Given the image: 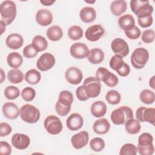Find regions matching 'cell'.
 Returning a JSON list of instances; mask_svg holds the SVG:
<instances>
[{"instance_id":"cb8c5ba5","label":"cell","mask_w":155,"mask_h":155,"mask_svg":"<svg viewBox=\"0 0 155 155\" xmlns=\"http://www.w3.org/2000/svg\"><path fill=\"white\" fill-rule=\"evenodd\" d=\"M110 8L111 13L114 16H119L126 12L127 9V4L124 0L113 1L111 3Z\"/></svg>"},{"instance_id":"f5cc1de1","label":"cell","mask_w":155,"mask_h":155,"mask_svg":"<svg viewBox=\"0 0 155 155\" xmlns=\"http://www.w3.org/2000/svg\"><path fill=\"white\" fill-rule=\"evenodd\" d=\"M116 72L120 76H122V77L127 76L130 73V66L128 65V64H127L124 62L122 66L118 70H117Z\"/></svg>"},{"instance_id":"4fadbf2b","label":"cell","mask_w":155,"mask_h":155,"mask_svg":"<svg viewBox=\"0 0 155 155\" xmlns=\"http://www.w3.org/2000/svg\"><path fill=\"white\" fill-rule=\"evenodd\" d=\"M65 78L69 84L78 85L81 82L83 78V74L81 70L78 67H71L65 71Z\"/></svg>"},{"instance_id":"e575fe53","label":"cell","mask_w":155,"mask_h":155,"mask_svg":"<svg viewBox=\"0 0 155 155\" xmlns=\"http://www.w3.org/2000/svg\"><path fill=\"white\" fill-rule=\"evenodd\" d=\"M58 101L63 105L71 106L73 102V94L68 90H62L59 94Z\"/></svg>"},{"instance_id":"7a4b0ae2","label":"cell","mask_w":155,"mask_h":155,"mask_svg":"<svg viewBox=\"0 0 155 155\" xmlns=\"http://www.w3.org/2000/svg\"><path fill=\"white\" fill-rule=\"evenodd\" d=\"M115 125H124L127 121L133 118V110L128 106H122L113 111L110 116Z\"/></svg>"},{"instance_id":"7402d4cb","label":"cell","mask_w":155,"mask_h":155,"mask_svg":"<svg viewBox=\"0 0 155 155\" xmlns=\"http://www.w3.org/2000/svg\"><path fill=\"white\" fill-rule=\"evenodd\" d=\"M79 17L84 22L91 23L96 18V10L93 7H85L80 10Z\"/></svg>"},{"instance_id":"d6a6232c","label":"cell","mask_w":155,"mask_h":155,"mask_svg":"<svg viewBox=\"0 0 155 155\" xmlns=\"http://www.w3.org/2000/svg\"><path fill=\"white\" fill-rule=\"evenodd\" d=\"M139 99L145 104H151L155 101V94L150 90L145 89L140 93Z\"/></svg>"},{"instance_id":"52a82bcc","label":"cell","mask_w":155,"mask_h":155,"mask_svg":"<svg viewBox=\"0 0 155 155\" xmlns=\"http://www.w3.org/2000/svg\"><path fill=\"white\" fill-rule=\"evenodd\" d=\"M96 78L109 87H114L118 84V78L105 67H99L96 72Z\"/></svg>"},{"instance_id":"3957f363","label":"cell","mask_w":155,"mask_h":155,"mask_svg":"<svg viewBox=\"0 0 155 155\" xmlns=\"http://www.w3.org/2000/svg\"><path fill=\"white\" fill-rule=\"evenodd\" d=\"M130 4L131 11L137 18L151 15L153 12V7L148 1L132 0Z\"/></svg>"},{"instance_id":"9a60e30c","label":"cell","mask_w":155,"mask_h":155,"mask_svg":"<svg viewBox=\"0 0 155 155\" xmlns=\"http://www.w3.org/2000/svg\"><path fill=\"white\" fill-rule=\"evenodd\" d=\"M89 140V134L86 131H81L71 137L72 146L77 150L81 149L85 147Z\"/></svg>"},{"instance_id":"8d00e7d4","label":"cell","mask_w":155,"mask_h":155,"mask_svg":"<svg viewBox=\"0 0 155 155\" xmlns=\"http://www.w3.org/2000/svg\"><path fill=\"white\" fill-rule=\"evenodd\" d=\"M105 99L110 104L117 105L120 102L121 96L117 91L115 90H110L107 93Z\"/></svg>"},{"instance_id":"603a6c76","label":"cell","mask_w":155,"mask_h":155,"mask_svg":"<svg viewBox=\"0 0 155 155\" xmlns=\"http://www.w3.org/2000/svg\"><path fill=\"white\" fill-rule=\"evenodd\" d=\"M107 110L106 104L102 101H97L92 104L90 107L91 114L95 117H101L104 116Z\"/></svg>"},{"instance_id":"2e32d148","label":"cell","mask_w":155,"mask_h":155,"mask_svg":"<svg viewBox=\"0 0 155 155\" xmlns=\"http://www.w3.org/2000/svg\"><path fill=\"white\" fill-rule=\"evenodd\" d=\"M11 142L15 148L22 150L28 148L30 143V139L26 134L15 133L12 136Z\"/></svg>"},{"instance_id":"4316f807","label":"cell","mask_w":155,"mask_h":155,"mask_svg":"<svg viewBox=\"0 0 155 155\" xmlns=\"http://www.w3.org/2000/svg\"><path fill=\"white\" fill-rule=\"evenodd\" d=\"M46 35L50 41H58L62 38L63 31L59 26L52 25L47 30Z\"/></svg>"},{"instance_id":"f546056e","label":"cell","mask_w":155,"mask_h":155,"mask_svg":"<svg viewBox=\"0 0 155 155\" xmlns=\"http://www.w3.org/2000/svg\"><path fill=\"white\" fill-rule=\"evenodd\" d=\"M24 76L22 71L17 68L10 70L7 73V79L12 84H19L22 82Z\"/></svg>"},{"instance_id":"7bdbcfd3","label":"cell","mask_w":155,"mask_h":155,"mask_svg":"<svg viewBox=\"0 0 155 155\" xmlns=\"http://www.w3.org/2000/svg\"><path fill=\"white\" fill-rule=\"evenodd\" d=\"M155 33L153 29H147L144 30L141 35L142 41L146 44H150L154 40Z\"/></svg>"},{"instance_id":"9f6ffc18","label":"cell","mask_w":155,"mask_h":155,"mask_svg":"<svg viewBox=\"0 0 155 155\" xmlns=\"http://www.w3.org/2000/svg\"><path fill=\"white\" fill-rule=\"evenodd\" d=\"M1 35H2L3 34V33H4V31L5 30V27H6V25L5 24V23L3 22V21H2L1 20Z\"/></svg>"},{"instance_id":"ab89813d","label":"cell","mask_w":155,"mask_h":155,"mask_svg":"<svg viewBox=\"0 0 155 155\" xmlns=\"http://www.w3.org/2000/svg\"><path fill=\"white\" fill-rule=\"evenodd\" d=\"M137 148L133 143H125L120 148V155H136Z\"/></svg>"},{"instance_id":"d590c367","label":"cell","mask_w":155,"mask_h":155,"mask_svg":"<svg viewBox=\"0 0 155 155\" xmlns=\"http://www.w3.org/2000/svg\"><path fill=\"white\" fill-rule=\"evenodd\" d=\"M83 30L78 25L71 26L68 30V36L70 39L73 41L80 39L83 36Z\"/></svg>"},{"instance_id":"6da1fadb","label":"cell","mask_w":155,"mask_h":155,"mask_svg":"<svg viewBox=\"0 0 155 155\" xmlns=\"http://www.w3.org/2000/svg\"><path fill=\"white\" fill-rule=\"evenodd\" d=\"M0 13L1 21L6 25H10L16 16L17 9L15 3L9 0L2 2L0 5Z\"/></svg>"},{"instance_id":"8fae6325","label":"cell","mask_w":155,"mask_h":155,"mask_svg":"<svg viewBox=\"0 0 155 155\" xmlns=\"http://www.w3.org/2000/svg\"><path fill=\"white\" fill-rule=\"evenodd\" d=\"M111 48L115 54L119 55L122 58L127 56L130 51L127 42L120 38H115L112 41Z\"/></svg>"},{"instance_id":"9c48e42d","label":"cell","mask_w":155,"mask_h":155,"mask_svg":"<svg viewBox=\"0 0 155 155\" xmlns=\"http://www.w3.org/2000/svg\"><path fill=\"white\" fill-rule=\"evenodd\" d=\"M136 117L139 122H147L154 125L155 108L140 107L136 110Z\"/></svg>"},{"instance_id":"bcb514c9","label":"cell","mask_w":155,"mask_h":155,"mask_svg":"<svg viewBox=\"0 0 155 155\" xmlns=\"http://www.w3.org/2000/svg\"><path fill=\"white\" fill-rule=\"evenodd\" d=\"M125 35L130 39L132 40H134V39H138L141 34V31L137 27V26H134L133 28L127 30V31H124Z\"/></svg>"},{"instance_id":"83f0119b","label":"cell","mask_w":155,"mask_h":155,"mask_svg":"<svg viewBox=\"0 0 155 155\" xmlns=\"http://www.w3.org/2000/svg\"><path fill=\"white\" fill-rule=\"evenodd\" d=\"M23 59L22 56L18 52H12L7 57L8 65L13 68H19L22 64Z\"/></svg>"},{"instance_id":"f907efd6","label":"cell","mask_w":155,"mask_h":155,"mask_svg":"<svg viewBox=\"0 0 155 155\" xmlns=\"http://www.w3.org/2000/svg\"><path fill=\"white\" fill-rule=\"evenodd\" d=\"M1 154L2 155H9L12 153V147L10 144L5 141H1Z\"/></svg>"},{"instance_id":"db71d44e","label":"cell","mask_w":155,"mask_h":155,"mask_svg":"<svg viewBox=\"0 0 155 155\" xmlns=\"http://www.w3.org/2000/svg\"><path fill=\"white\" fill-rule=\"evenodd\" d=\"M40 2L45 6H50L55 2V1H48V0H44L40 1Z\"/></svg>"},{"instance_id":"836d02e7","label":"cell","mask_w":155,"mask_h":155,"mask_svg":"<svg viewBox=\"0 0 155 155\" xmlns=\"http://www.w3.org/2000/svg\"><path fill=\"white\" fill-rule=\"evenodd\" d=\"M153 137L149 133H143L138 137L137 147H147L153 145Z\"/></svg>"},{"instance_id":"d4e9b609","label":"cell","mask_w":155,"mask_h":155,"mask_svg":"<svg viewBox=\"0 0 155 155\" xmlns=\"http://www.w3.org/2000/svg\"><path fill=\"white\" fill-rule=\"evenodd\" d=\"M87 59L88 61L93 64H99L104 59V53L100 48H92L89 50Z\"/></svg>"},{"instance_id":"6f0895ef","label":"cell","mask_w":155,"mask_h":155,"mask_svg":"<svg viewBox=\"0 0 155 155\" xmlns=\"http://www.w3.org/2000/svg\"><path fill=\"white\" fill-rule=\"evenodd\" d=\"M1 82L2 83L3 81H4V79H5V73H4V71L2 68H1Z\"/></svg>"},{"instance_id":"8992f818","label":"cell","mask_w":155,"mask_h":155,"mask_svg":"<svg viewBox=\"0 0 155 155\" xmlns=\"http://www.w3.org/2000/svg\"><path fill=\"white\" fill-rule=\"evenodd\" d=\"M83 85L88 98L97 97L101 93V84L96 77H88L84 81Z\"/></svg>"},{"instance_id":"1f68e13d","label":"cell","mask_w":155,"mask_h":155,"mask_svg":"<svg viewBox=\"0 0 155 155\" xmlns=\"http://www.w3.org/2000/svg\"><path fill=\"white\" fill-rule=\"evenodd\" d=\"M125 128L128 133L130 134H135L140 131L141 125L137 119L132 118L127 121L125 124Z\"/></svg>"},{"instance_id":"ba28073f","label":"cell","mask_w":155,"mask_h":155,"mask_svg":"<svg viewBox=\"0 0 155 155\" xmlns=\"http://www.w3.org/2000/svg\"><path fill=\"white\" fill-rule=\"evenodd\" d=\"M44 126L47 133L52 135L59 134L63 128L61 119L54 115H49L44 120Z\"/></svg>"},{"instance_id":"277c9868","label":"cell","mask_w":155,"mask_h":155,"mask_svg":"<svg viewBox=\"0 0 155 155\" xmlns=\"http://www.w3.org/2000/svg\"><path fill=\"white\" fill-rule=\"evenodd\" d=\"M19 115L23 121L28 124L36 123L40 119L39 109L31 104L22 105L19 110Z\"/></svg>"},{"instance_id":"f6af8a7d","label":"cell","mask_w":155,"mask_h":155,"mask_svg":"<svg viewBox=\"0 0 155 155\" xmlns=\"http://www.w3.org/2000/svg\"><path fill=\"white\" fill-rule=\"evenodd\" d=\"M38 51L33 47L32 44L26 45L22 51L23 56L28 59H31L35 57L38 54Z\"/></svg>"},{"instance_id":"30bf717a","label":"cell","mask_w":155,"mask_h":155,"mask_svg":"<svg viewBox=\"0 0 155 155\" xmlns=\"http://www.w3.org/2000/svg\"><path fill=\"white\" fill-rule=\"evenodd\" d=\"M55 62V58L51 53H45L37 60L36 67L40 71H46L50 70L54 65Z\"/></svg>"},{"instance_id":"11a10c76","label":"cell","mask_w":155,"mask_h":155,"mask_svg":"<svg viewBox=\"0 0 155 155\" xmlns=\"http://www.w3.org/2000/svg\"><path fill=\"white\" fill-rule=\"evenodd\" d=\"M154 78H155V76H153L149 81V85L153 90L155 89V80H154Z\"/></svg>"},{"instance_id":"b9f144b4","label":"cell","mask_w":155,"mask_h":155,"mask_svg":"<svg viewBox=\"0 0 155 155\" xmlns=\"http://www.w3.org/2000/svg\"><path fill=\"white\" fill-rule=\"evenodd\" d=\"M124 61L123 58L119 55L115 54L112 56L110 61V67L114 71L118 70L123 65Z\"/></svg>"},{"instance_id":"ac0fdd59","label":"cell","mask_w":155,"mask_h":155,"mask_svg":"<svg viewBox=\"0 0 155 155\" xmlns=\"http://www.w3.org/2000/svg\"><path fill=\"white\" fill-rule=\"evenodd\" d=\"M35 19L39 25L45 27L51 24L53 21V15L47 9H40L37 12Z\"/></svg>"},{"instance_id":"74e56055","label":"cell","mask_w":155,"mask_h":155,"mask_svg":"<svg viewBox=\"0 0 155 155\" xmlns=\"http://www.w3.org/2000/svg\"><path fill=\"white\" fill-rule=\"evenodd\" d=\"M20 95V91L16 87L13 85L7 86L4 90V96L9 100H14Z\"/></svg>"},{"instance_id":"ee69618b","label":"cell","mask_w":155,"mask_h":155,"mask_svg":"<svg viewBox=\"0 0 155 155\" xmlns=\"http://www.w3.org/2000/svg\"><path fill=\"white\" fill-rule=\"evenodd\" d=\"M71 106H67L61 104L58 101L55 104V110L57 114L61 116H67L70 111Z\"/></svg>"},{"instance_id":"ffe728a7","label":"cell","mask_w":155,"mask_h":155,"mask_svg":"<svg viewBox=\"0 0 155 155\" xmlns=\"http://www.w3.org/2000/svg\"><path fill=\"white\" fill-rule=\"evenodd\" d=\"M24 43L22 36L18 33H12L9 35L5 40L6 45L10 49L17 50L21 48Z\"/></svg>"},{"instance_id":"5bb4252c","label":"cell","mask_w":155,"mask_h":155,"mask_svg":"<svg viewBox=\"0 0 155 155\" xmlns=\"http://www.w3.org/2000/svg\"><path fill=\"white\" fill-rule=\"evenodd\" d=\"M105 30L104 28L99 25L95 24L90 26L85 32V36L87 40L91 42H95L101 39L104 35Z\"/></svg>"},{"instance_id":"f1b7e54d","label":"cell","mask_w":155,"mask_h":155,"mask_svg":"<svg viewBox=\"0 0 155 155\" xmlns=\"http://www.w3.org/2000/svg\"><path fill=\"white\" fill-rule=\"evenodd\" d=\"M24 79L27 83L31 85H36L40 82L41 74L39 71L33 68L28 70L25 73Z\"/></svg>"},{"instance_id":"816d5d0a","label":"cell","mask_w":155,"mask_h":155,"mask_svg":"<svg viewBox=\"0 0 155 155\" xmlns=\"http://www.w3.org/2000/svg\"><path fill=\"white\" fill-rule=\"evenodd\" d=\"M137 151L140 155H151L154 152V145H151L147 147H137Z\"/></svg>"},{"instance_id":"d6986e66","label":"cell","mask_w":155,"mask_h":155,"mask_svg":"<svg viewBox=\"0 0 155 155\" xmlns=\"http://www.w3.org/2000/svg\"><path fill=\"white\" fill-rule=\"evenodd\" d=\"M4 116L9 119H15L19 114V109L16 104L13 102H6L2 107Z\"/></svg>"},{"instance_id":"f35d334b","label":"cell","mask_w":155,"mask_h":155,"mask_svg":"<svg viewBox=\"0 0 155 155\" xmlns=\"http://www.w3.org/2000/svg\"><path fill=\"white\" fill-rule=\"evenodd\" d=\"M105 142L101 137H94L90 142V148L96 152H99L105 148Z\"/></svg>"},{"instance_id":"680465c9","label":"cell","mask_w":155,"mask_h":155,"mask_svg":"<svg viewBox=\"0 0 155 155\" xmlns=\"http://www.w3.org/2000/svg\"><path fill=\"white\" fill-rule=\"evenodd\" d=\"M85 2H87V3H91V4H93V3H94L95 2V1H93V2H90V1H85Z\"/></svg>"},{"instance_id":"484cf974","label":"cell","mask_w":155,"mask_h":155,"mask_svg":"<svg viewBox=\"0 0 155 155\" xmlns=\"http://www.w3.org/2000/svg\"><path fill=\"white\" fill-rule=\"evenodd\" d=\"M118 24L123 30H128L135 26L134 18L130 14L124 15L118 19Z\"/></svg>"},{"instance_id":"c3c4849f","label":"cell","mask_w":155,"mask_h":155,"mask_svg":"<svg viewBox=\"0 0 155 155\" xmlns=\"http://www.w3.org/2000/svg\"><path fill=\"white\" fill-rule=\"evenodd\" d=\"M12 131V128L11 126L6 122H1L0 124V136H7Z\"/></svg>"},{"instance_id":"7c38bea8","label":"cell","mask_w":155,"mask_h":155,"mask_svg":"<svg viewBox=\"0 0 155 155\" xmlns=\"http://www.w3.org/2000/svg\"><path fill=\"white\" fill-rule=\"evenodd\" d=\"M70 53L71 56L74 58L82 59L88 56L89 49L85 44L82 42H76L71 45Z\"/></svg>"},{"instance_id":"5b68a950","label":"cell","mask_w":155,"mask_h":155,"mask_svg":"<svg viewBox=\"0 0 155 155\" xmlns=\"http://www.w3.org/2000/svg\"><path fill=\"white\" fill-rule=\"evenodd\" d=\"M149 59L148 50L143 47L136 48L131 56V63L133 67L136 69L143 68Z\"/></svg>"},{"instance_id":"e0dca14e","label":"cell","mask_w":155,"mask_h":155,"mask_svg":"<svg viewBox=\"0 0 155 155\" xmlns=\"http://www.w3.org/2000/svg\"><path fill=\"white\" fill-rule=\"evenodd\" d=\"M84 124L82 116L77 113L70 114L66 120L67 128L71 131H77L81 129Z\"/></svg>"},{"instance_id":"681fc988","label":"cell","mask_w":155,"mask_h":155,"mask_svg":"<svg viewBox=\"0 0 155 155\" xmlns=\"http://www.w3.org/2000/svg\"><path fill=\"white\" fill-rule=\"evenodd\" d=\"M76 95L77 98L81 101H86L89 98L87 96L84 85H81L76 90Z\"/></svg>"},{"instance_id":"4dcf8cb0","label":"cell","mask_w":155,"mask_h":155,"mask_svg":"<svg viewBox=\"0 0 155 155\" xmlns=\"http://www.w3.org/2000/svg\"><path fill=\"white\" fill-rule=\"evenodd\" d=\"M31 44L33 47L38 51L41 52L47 49L48 42L46 39L41 35L35 36L32 40Z\"/></svg>"},{"instance_id":"44dd1931","label":"cell","mask_w":155,"mask_h":155,"mask_svg":"<svg viewBox=\"0 0 155 155\" xmlns=\"http://www.w3.org/2000/svg\"><path fill=\"white\" fill-rule=\"evenodd\" d=\"M110 128V124L105 118H101L96 120L93 125L94 132L98 134H105L107 133Z\"/></svg>"},{"instance_id":"60d3db41","label":"cell","mask_w":155,"mask_h":155,"mask_svg":"<svg viewBox=\"0 0 155 155\" xmlns=\"http://www.w3.org/2000/svg\"><path fill=\"white\" fill-rule=\"evenodd\" d=\"M21 96L25 101L30 102L35 99L36 96V91L32 87H26L22 90Z\"/></svg>"},{"instance_id":"7dc6e473","label":"cell","mask_w":155,"mask_h":155,"mask_svg":"<svg viewBox=\"0 0 155 155\" xmlns=\"http://www.w3.org/2000/svg\"><path fill=\"white\" fill-rule=\"evenodd\" d=\"M153 22L151 15L137 18V22L142 28H147L150 27Z\"/></svg>"}]
</instances>
